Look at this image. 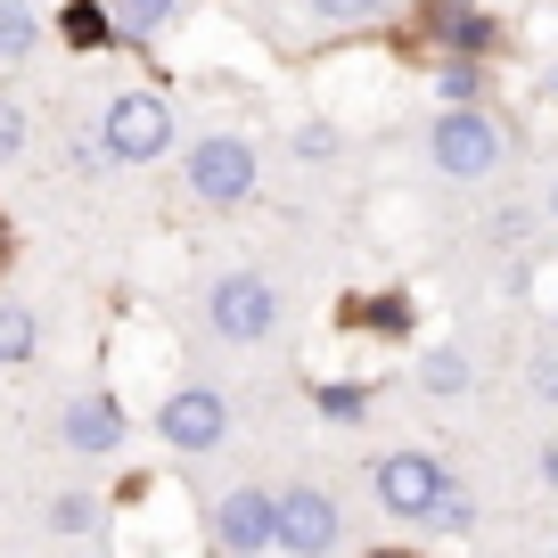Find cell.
Returning <instances> with one entry per match:
<instances>
[{"instance_id": "obj_1", "label": "cell", "mask_w": 558, "mask_h": 558, "mask_svg": "<svg viewBox=\"0 0 558 558\" xmlns=\"http://www.w3.org/2000/svg\"><path fill=\"white\" fill-rule=\"evenodd\" d=\"M165 148H173V99H157V90H116V99L99 107V157L157 165Z\"/></svg>"}, {"instance_id": "obj_2", "label": "cell", "mask_w": 558, "mask_h": 558, "mask_svg": "<svg viewBox=\"0 0 558 558\" xmlns=\"http://www.w3.org/2000/svg\"><path fill=\"white\" fill-rule=\"evenodd\" d=\"M181 181H190L197 206H246L263 181V157H255V140H239V132H206L181 157Z\"/></svg>"}, {"instance_id": "obj_3", "label": "cell", "mask_w": 558, "mask_h": 558, "mask_svg": "<svg viewBox=\"0 0 558 558\" xmlns=\"http://www.w3.org/2000/svg\"><path fill=\"white\" fill-rule=\"evenodd\" d=\"M206 329L222 337V345H263V337L279 329V288L263 271H222L206 288Z\"/></svg>"}, {"instance_id": "obj_4", "label": "cell", "mask_w": 558, "mask_h": 558, "mask_svg": "<svg viewBox=\"0 0 558 558\" xmlns=\"http://www.w3.org/2000/svg\"><path fill=\"white\" fill-rule=\"evenodd\" d=\"M427 157L452 181H485V173H501V123L485 107H444L436 132H427Z\"/></svg>"}, {"instance_id": "obj_5", "label": "cell", "mask_w": 558, "mask_h": 558, "mask_svg": "<svg viewBox=\"0 0 558 558\" xmlns=\"http://www.w3.org/2000/svg\"><path fill=\"white\" fill-rule=\"evenodd\" d=\"M337 534H345V518H337V501H329L320 485L271 493V550H288V558H329Z\"/></svg>"}, {"instance_id": "obj_6", "label": "cell", "mask_w": 558, "mask_h": 558, "mask_svg": "<svg viewBox=\"0 0 558 558\" xmlns=\"http://www.w3.org/2000/svg\"><path fill=\"white\" fill-rule=\"evenodd\" d=\"M157 436L173 444V452H222L230 402L214 395V386H173V395L157 402Z\"/></svg>"}, {"instance_id": "obj_7", "label": "cell", "mask_w": 558, "mask_h": 558, "mask_svg": "<svg viewBox=\"0 0 558 558\" xmlns=\"http://www.w3.org/2000/svg\"><path fill=\"white\" fill-rule=\"evenodd\" d=\"M444 485H452V476H444L427 452H386L378 460V509H395V518H411V525L444 501Z\"/></svg>"}, {"instance_id": "obj_8", "label": "cell", "mask_w": 558, "mask_h": 558, "mask_svg": "<svg viewBox=\"0 0 558 558\" xmlns=\"http://www.w3.org/2000/svg\"><path fill=\"white\" fill-rule=\"evenodd\" d=\"M58 436H66V452H83V460H107L123 436H132V418H123V402L116 395H74L66 402V418H58Z\"/></svg>"}, {"instance_id": "obj_9", "label": "cell", "mask_w": 558, "mask_h": 558, "mask_svg": "<svg viewBox=\"0 0 558 558\" xmlns=\"http://www.w3.org/2000/svg\"><path fill=\"white\" fill-rule=\"evenodd\" d=\"M214 542H222L230 558H263L271 550V493L230 485L222 501H214Z\"/></svg>"}, {"instance_id": "obj_10", "label": "cell", "mask_w": 558, "mask_h": 558, "mask_svg": "<svg viewBox=\"0 0 558 558\" xmlns=\"http://www.w3.org/2000/svg\"><path fill=\"white\" fill-rule=\"evenodd\" d=\"M58 34H66L74 50H107V41H116V17H107V0H66V9H58Z\"/></svg>"}, {"instance_id": "obj_11", "label": "cell", "mask_w": 558, "mask_h": 558, "mask_svg": "<svg viewBox=\"0 0 558 558\" xmlns=\"http://www.w3.org/2000/svg\"><path fill=\"white\" fill-rule=\"evenodd\" d=\"M181 9H190V0H107V17H116V34H123V41L165 34V25H173Z\"/></svg>"}, {"instance_id": "obj_12", "label": "cell", "mask_w": 558, "mask_h": 558, "mask_svg": "<svg viewBox=\"0 0 558 558\" xmlns=\"http://www.w3.org/2000/svg\"><path fill=\"white\" fill-rule=\"evenodd\" d=\"M41 525H50V534H99L107 501H99V493H58V501L41 509Z\"/></svg>"}, {"instance_id": "obj_13", "label": "cell", "mask_w": 558, "mask_h": 558, "mask_svg": "<svg viewBox=\"0 0 558 558\" xmlns=\"http://www.w3.org/2000/svg\"><path fill=\"white\" fill-rule=\"evenodd\" d=\"M41 41V17H34V0H0V66H17V58H34Z\"/></svg>"}, {"instance_id": "obj_14", "label": "cell", "mask_w": 558, "mask_h": 558, "mask_svg": "<svg viewBox=\"0 0 558 558\" xmlns=\"http://www.w3.org/2000/svg\"><path fill=\"white\" fill-rule=\"evenodd\" d=\"M34 345H41L34 313H25V304H0V369H9V362H34Z\"/></svg>"}, {"instance_id": "obj_15", "label": "cell", "mask_w": 558, "mask_h": 558, "mask_svg": "<svg viewBox=\"0 0 558 558\" xmlns=\"http://www.w3.org/2000/svg\"><path fill=\"white\" fill-rule=\"evenodd\" d=\"M418 386H427V395H469V353L436 345L427 362H418Z\"/></svg>"}, {"instance_id": "obj_16", "label": "cell", "mask_w": 558, "mask_h": 558, "mask_svg": "<svg viewBox=\"0 0 558 558\" xmlns=\"http://www.w3.org/2000/svg\"><path fill=\"white\" fill-rule=\"evenodd\" d=\"M418 525H436V534H469V525H476V501H469V493H460V485H444V501L427 509V518H418Z\"/></svg>"}, {"instance_id": "obj_17", "label": "cell", "mask_w": 558, "mask_h": 558, "mask_svg": "<svg viewBox=\"0 0 558 558\" xmlns=\"http://www.w3.org/2000/svg\"><path fill=\"white\" fill-rule=\"evenodd\" d=\"M320 411H329L337 427H353V418L369 411V395H362V386H320Z\"/></svg>"}, {"instance_id": "obj_18", "label": "cell", "mask_w": 558, "mask_h": 558, "mask_svg": "<svg viewBox=\"0 0 558 558\" xmlns=\"http://www.w3.org/2000/svg\"><path fill=\"white\" fill-rule=\"evenodd\" d=\"M25 140H34V132H25V107H17V99H0V165L25 157Z\"/></svg>"}, {"instance_id": "obj_19", "label": "cell", "mask_w": 558, "mask_h": 558, "mask_svg": "<svg viewBox=\"0 0 558 558\" xmlns=\"http://www.w3.org/2000/svg\"><path fill=\"white\" fill-rule=\"evenodd\" d=\"M436 90H444L452 107H476V66H469V58H452V66L436 74Z\"/></svg>"}, {"instance_id": "obj_20", "label": "cell", "mask_w": 558, "mask_h": 558, "mask_svg": "<svg viewBox=\"0 0 558 558\" xmlns=\"http://www.w3.org/2000/svg\"><path fill=\"white\" fill-rule=\"evenodd\" d=\"M313 17H329V25H362V17H378V0H304Z\"/></svg>"}, {"instance_id": "obj_21", "label": "cell", "mask_w": 558, "mask_h": 558, "mask_svg": "<svg viewBox=\"0 0 558 558\" xmlns=\"http://www.w3.org/2000/svg\"><path fill=\"white\" fill-rule=\"evenodd\" d=\"M534 395H542V402H558V345H542V353H534Z\"/></svg>"}, {"instance_id": "obj_22", "label": "cell", "mask_w": 558, "mask_h": 558, "mask_svg": "<svg viewBox=\"0 0 558 558\" xmlns=\"http://www.w3.org/2000/svg\"><path fill=\"white\" fill-rule=\"evenodd\" d=\"M329 148H337L329 123H304V132H296V157H329Z\"/></svg>"}, {"instance_id": "obj_23", "label": "cell", "mask_w": 558, "mask_h": 558, "mask_svg": "<svg viewBox=\"0 0 558 558\" xmlns=\"http://www.w3.org/2000/svg\"><path fill=\"white\" fill-rule=\"evenodd\" d=\"M550 214H558V181H550Z\"/></svg>"}, {"instance_id": "obj_24", "label": "cell", "mask_w": 558, "mask_h": 558, "mask_svg": "<svg viewBox=\"0 0 558 558\" xmlns=\"http://www.w3.org/2000/svg\"><path fill=\"white\" fill-rule=\"evenodd\" d=\"M378 558H402V550H378Z\"/></svg>"}]
</instances>
